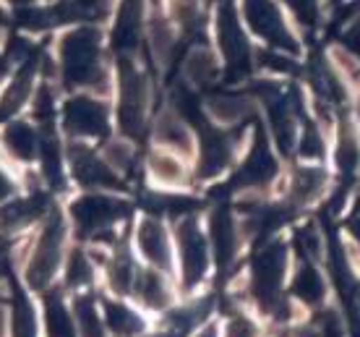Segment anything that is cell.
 Masks as SVG:
<instances>
[{"instance_id":"cell-25","label":"cell","mask_w":360,"mask_h":337,"mask_svg":"<svg viewBox=\"0 0 360 337\" xmlns=\"http://www.w3.org/2000/svg\"><path fill=\"white\" fill-rule=\"evenodd\" d=\"M292 291L297 298H303L306 303H321L326 298V283L324 277L316 272V267L306 265L300 267V272L292 280Z\"/></svg>"},{"instance_id":"cell-24","label":"cell","mask_w":360,"mask_h":337,"mask_svg":"<svg viewBox=\"0 0 360 337\" xmlns=\"http://www.w3.org/2000/svg\"><path fill=\"white\" fill-rule=\"evenodd\" d=\"M73 322H76V335L79 337H105V324H102V311L97 303L89 298H79L73 309Z\"/></svg>"},{"instance_id":"cell-21","label":"cell","mask_w":360,"mask_h":337,"mask_svg":"<svg viewBox=\"0 0 360 337\" xmlns=\"http://www.w3.org/2000/svg\"><path fill=\"white\" fill-rule=\"evenodd\" d=\"M102 311H105V324H108L117 337H139L141 335L144 324H141V319H139L128 306L108 301L105 306H102Z\"/></svg>"},{"instance_id":"cell-2","label":"cell","mask_w":360,"mask_h":337,"mask_svg":"<svg viewBox=\"0 0 360 337\" xmlns=\"http://www.w3.org/2000/svg\"><path fill=\"white\" fill-rule=\"evenodd\" d=\"M146 105H149V84L141 68H136L131 61H120V128L139 136L146 120Z\"/></svg>"},{"instance_id":"cell-7","label":"cell","mask_w":360,"mask_h":337,"mask_svg":"<svg viewBox=\"0 0 360 337\" xmlns=\"http://www.w3.org/2000/svg\"><path fill=\"white\" fill-rule=\"evenodd\" d=\"M123 212H126V204L105 193H91L73 204V220L86 236H97L102 230H108Z\"/></svg>"},{"instance_id":"cell-9","label":"cell","mask_w":360,"mask_h":337,"mask_svg":"<svg viewBox=\"0 0 360 337\" xmlns=\"http://www.w3.org/2000/svg\"><path fill=\"white\" fill-rule=\"evenodd\" d=\"M217 34H219V45H222V55L230 63L233 71H243L248 58H251V45H248V37H245L240 21L235 16V11L230 6H222L219 18H217Z\"/></svg>"},{"instance_id":"cell-31","label":"cell","mask_w":360,"mask_h":337,"mask_svg":"<svg viewBox=\"0 0 360 337\" xmlns=\"http://www.w3.org/2000/svg\"><path fill=\"white\" fill-rule=\"evenodd\" d=\"M37 335V319L34 311L24 298L16 303V337H34Z\"/></svg>"},{"instance_id":"cell-4","label":"cell","mask_w":360,"mask_h":337,"mask_svg":"<svg viewBox=\"0 0 360 337\" xmlns=\"http://www.w3.org/2000/svg\"><path fill=\"white\" fill-rule=\"evenodd\" d=\"M243 13L248 27L259 37H264L271 45V50H279V53H295L297 50L295 37L290 34L288 21H285L274 0H243Z\"/></svg>"},{"instance_id":"cell-13","label":"cell","mask_w":360,"mask_h":337,"mask_svg":"<svg viewBox=\"0 0 360 337\" xmlns=\"http://www.w3.org/2000/svg\"><path fill=\"white\" fill-rule=\"evenodd\" d=\"M209 241L214 246L217 262L225 267L235 254V241H238V228L227 210H217L209 220Z\"/></svg>"},{"instance_id":"cell-6","label":"cell","mask_w":360,"mask_h":337,"mask_svg":"<svg viewBox=\"0 0 360 337\" xmlns=\"http://www.w3.org/2000/svg\"><path fill=\"white\" fill-rule=\"evenodd\" d=\"M288 274V248L285 243H269L253 262V291L262 301L274 303L282 280Z\"/></svg>"},{"instance_id":"cell-1","label":"cell","mask_w":360,"mask_h":337,"mask_svg":"<svg viewBox=\"0 0 360 337\" xmlns=\"http://www.w3.org/2000/svg\"><path fill=\"white\" fill-rule=\"evenodd\" d=\"M60 63L65 82L73 87H99L105 84L102 68V45L99 32L91 27L73 29L60 42Z\"/></svg>"},{"instance_id":"cell-22","label":"cell","mask_w":360,"mask_h":337,"mask_svg":"<svg viewBox=\"0 0 360 337\" xmlns=\"http://www.w3.org/2000/svg\"><path fill=\"white\" fill-rule=\"evenodd\" d=\"M326 186V175L316 167H300L292 178V186H290V196L295 204H308L314 201L319 193L324 191Z\"/></svg>"},{"instance_id":"cell-14","label":"cell","mask_w":360,"mask_h":337,"mask_svg":"<svg viewBox=\"0 0 360 337\" xmlns=\"http://www.w3.org/2000/svg\"><path fill=\"white\" fill-rule=\"evenodd\" d=\"M39 136H37V131L29 123H8L6 131H3V146L8 149V155H13L16 160L21 163H29V160H34L39 155Z\"/></svg>"},{"instance_id":"cell-18","label":"cell","mask_w":360,"mask_h":337,"mask_svg":"<svg viewBox=\"0 0 360 337\" xmlns=\"http://www.w3.org/2000/svg\"><path fill=\"white\" fill-rule=\"evenodd\" d=\"M149 173L154 181L162 186H183L186 183V167L180 163V157L170 149H157L149 157Z\"/></svg>"},{"instance_id":"cell-33","label":"cell","mask_w":360,"mask_h":337,"mask_svg":"<svg viewBox=\"0 0 360 337\" xmlns=\"http://www.w3.org/2000/svg\"><path fill=\"white\" fill-rule=\"evenodd\" d=\"M225 337H256V324L248 317H233L227 322Z\"/></svg>"},{"instance_id":"cell-15","label":"cell","mask_w":360,"mask_h":337,"mask_svg":"<svg viewBox=\"0 0 360 337\" xmlns=\"http://www.w3.org/2000/svg\"><path fill=\"white\" fill-rule=\"evenodd\" d=\"M274 170H277L274 157H271L266 141L259 136L256 144H253V149L248 152V160H245L243 173H240V183H245V186H262V183L271 181Z\"/></svg>"},{"instance_id":"cell-36","label":"cell","mask_w":360,"mask_h":337,"mask_svg":"<svg viewBox=\"0 0 360 337\" xmlns=\"http://www.w3.org/2000/svg\"><path fill=\"white\" fill-rule=\"evenodd\" d=\"M13 193H16V183H13V178L0 167V204H6V201L13 199Z\"/></svg>"},{"instance_id":"cell-5","label":"cell","mask_w":360,"mask_h":337,"mask_svg":"<svg viewBox=\"0 0 360 337\" xmlns=\"http://www.w3.org/2000/svg\"><path fill=\"white\" fill-rule=\"evenodd\" d=\"M180 259H183V283L193 288L204 280L209 269V238L196 217H183L178 225Z\"/></svg>"},{"instance_id":"cell-39","label":"cell","mask_w":360,"mask_h":337,"mask_svg":"<svg viewBox=\"0 0 360 337\" xmlns=\"http://www.w3.org/2000/svg\"><path fill=\"white\" fill-rule=\"evenodd\" d=\"M0 27H3V13H0Z\"/></svg>"},{"instance_id":"cell-3","label":"cell","mask_w":360,"mask_h":337,"mask_svg":"<svg viewBox=\"0 0 360 337\" xmlns=\"http://www.w3.org/2000/svg\"><path fill=\"white\" fill-rule=\"evenodd\" d=\"M63 259V220L53 215L42 228V236L37 241V248L32 254V262L27 267V283L37 291L50 285Z\"/></svg>"},{"instance_id":"cell-38","label":"cell","mask_w":360,"mask_h":337,"mask_svg":"<svg viewBox=\"0 0 360 337\" xmlns=\"http://www.w3.org/2000/svg\"><path fill=\"white\" fill-rule=\"evenodd\" d=\"M198 337H217V332H214V327H209V329H204Z\"/></svg>"},{"instance_id":"cell-35","label":"cell","mask_w":360,"mask_h":337,"mask_svg":"<svg viewBox=\"0 0 360 337\" xmlns=\"http://www.w3.org/2000/svg\"><path fill=\"white\" fill-rule=\"evenodd\" d=\"M300 238H303V246L311 251V256L319 259V256H321V233H319V228H316V225H308Z\"/></svg>"},{"instance_id":"cell-11","label":"cell","mask_w":360,"mask_h":337,"mask_svg":"<svg viewBox=\"0 0 360 337\" xmlns=\"http://www.w3.org/2000/svg\"><path fill=\"white\" fill-rule=\"evenodd\" d=\"M136 241H139V251L144 259L157 269H167L170 267V243H167V230L157 217H144L139 222L136 230Z\"/></svg>"},{"instance_id":"cell-16","label":"cell","mask_w":360,"mask_h":337,"mask_svg":"<svg viewBox=\"0 0 360 337\" xmlns=\"http://www.w3.org/2000/svg\"><path fill=\"white\" fill-rule=\"evenodd\" d=\"M207 113L222 126H235L251 113V102L240 94H214L207 100Z\"/></svg>"},{"instance_id":"cell-30","label":"cell","mask_w":360,"mask_h":337,"mask_svg":"<svg viewBox=\"0 0 360 337\" xmlns=\"http://www.w3.org/2000/svg\"><path fill=\"white\" fill-rule=\"evenodd\" d=\"M358 160H360L358 141H355V136H352L350 131H345L340 144H337V165H340L342 173H352L358 167Z\"/></svg>"},{"instance_id":"cell-28","label":"cell","mask_w":360,"mask_h":337,"mask_svg":"<svg viewBox=\"0 0 360 337\" xmlns=\"http://www.w3.org/2000/svg\"><path fill=\"white\" fill-rule=\"evenodd\" d=\"M108 11H110V0H68L65 3V18L84 21V24L105 18Z\"/></svg>"},{"instance_id":"cell-29","label":"cell","mask_w":360,"mask_h":337,"mask_svg":"<svg viewBox=\"0 0 360 337\" xmlns=\"http://www.w3.org/2000/svg\"><path fill=\"white\" fill-rule=\"evenodd\" d=\"M102 160H105L115 173H126V170H131V165H134V149H131L126 141H110Z\"/></svg>"},{"instance_id":"cell-8","label":"cell","mask_w":360,"mask_h":337,"mask_svg":"<svg viewBox=\"0 0 360 337\" xmlns=\"http://www.w3.org/2000/svg\"><path fill=\"white\" fill-rule=\"evenodd\" d=\"M65 128L76 136H102L108 134V108L105 102L94 100L89 94H79L65 102L63 113Z\"/></svg>"},{"instance_id":"cell-37","label":"cell","mask_w":360,"mask_h":337,"mask_svg":"<svg viewBox=\"0 0 360 337\" xmlns=\"http://www.w3.org/2000/svg\"><path fill=\"white\" fill-rule=\"evenodd\" d=\"M6 329H8V317H6V309L0 306V337H6Z\"/></svg>"},{"instance_id":"cell-19","label":"cell","mask_w":360,"mask_h":337,"mask_svg":"<svg viewBox=\"0 0 360 337\" xmlns=\"http://www.w3.org/2000/svg\"><path fill=\"white\" fill-rule=\"evenodd\" d=\"M183 71H186V79L191 84L204 87V84H212L217 79L219 65H217V58L212 55V50H207V47H193L188 53V58H186Z\"/></svg>"},{"instance_id":"cell-27","label":"cell","mask_w":360,"mask_h":337,"mask_svg":"<svg viewBox=\"0 0 360 337\" xmlns=\"http://www.w3.org/2000/svg\"><path fill=\"white\" fill-rule=\"evenodd\" d=\"M32 84H34V65L27 63L24 68H21V73H18L16 82L11 84V89L6 91V97H3V102H0V113H3V115L16 113V110L24 105V100H27Z\"/></svg>"},{"instance_id":"cell-32","label":"cell","mask_w":360,"mask_h":337,"mask_svg":"<svg viewBox=\"0 0 360 337\" xmlns=\"http://www.w3.org/2000/svg\"><path fill=\"white\" fill-rule=\"evenodd\" d=\"M65 280L71 285H86L91 280V267H89V259L84 254H76L71 256V262H68V272H65Z\"/></svg>"},{"instance_id":"cell-17","label":"cell","mask_w":360,"mask_h":337,"mask_svg":"<svg viewBox=\"0 0 360 337\" xmlns=\"http://www.w3.org/2000/svg\"><path fill=\"white\" fill-rule=\"evenodd\" d=\"M230 163V144L214 128H207L204 134V155H201V175H219Z\"/></svg>"},{"instance_id":"cell-12","label":"cell","mask_w":360,"mask_h":337,"mask_svg":"<svg viewBox=\"0 0 360 337\" xmlns=\"http://www.w3.org/2000/svg\"><path fill=\"white\" fill-rule=\"evenodd\" d=\"M157 141L165 144V149L178 152V155H188L193 139H191L188 123L180 115L178 110H165L160 120H157Z\"/></svg>"},{"instance_id":"cell-26","label":"cell","mask_w":360,"mask_h":337,"mask_svg":"<svg viewBox=\"0 0 360 337\" xmlns=\"http://www.w3.org/2000/svg\"><path fill=\"white\" fill-rule=\"evenodd\" d=\"M149 47H152L154 61L160 65L170 63L172 53H175V32L167 21L162 18H154L149 24Z\"/></svg>"},{"instance_id":"cell-34","label":"cell","mask_w":360,"mask_h":337,"mask_svg":"<svg viewBox=\"0 0 360 337\" xmlns=\"http://www.w3.org/2000/svg\"><path fill=\"white\" fill-rule=\"evenodd\" d=\"M300 149H303V155L306 157H319L321 155V136H319V131L316 128H306V134L300 139Z\"/></svg>"},{"instance_id":"cell-20","label":"cell","mask_w":360,"mask_h":337,"mask_svg":"<svg viewBox=\"0 0 360 337\" xmlns=\"http://www.w3.org/2000/svg\"><path fill=\"white\" fill-rule=\"evenodd\" d=\"M136 283V295L139 301L149 306V309H162L167 306V285H165V277L154 269H144L134 277Z\"/></svg>"},{"instance_id":"cell-10","label":"cell","mask_w":360,"mask_h":337,"mask_svg":"<svg viewBox=\"0 0 360 337\" xmlns=\"http://www.w3.org/2000/svg\"><path fill=\"white\" fill-rule=\"evenodd\" d=\"M71 170L79 178V183L89 186V189H117L120 183L115 178V170L110 167L102 157H97L91 149H86L84 144H73L71 152Z\"/></svg>"},{"instance_id":"cell-23","label":"cell","mask_w":360,"mask_h":337,"mask_svg":"<svg viewBox=\"0 0 360 337\" xmlns=\"http://www.w3.org/2000/svg\"><path fill=\"white\" fill-rule=\"evenodd\" d=\"M45 329L47 337H79L73 314L63 306L60 298H47L45 306Z\"/></svg>"}]
</instances>
